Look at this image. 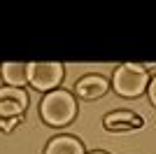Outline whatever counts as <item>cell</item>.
Wrapping results in <instances>:
<instances>
[{
	"mask_svg": "<svg viewBox=\"0 0 156 154\" xmlns=\"http://www.w3.org/2000/svg\"><path fill=\"white\" fill-rule=\"evenodd\" d=\"M40 112H42V119L51 126H63L75 117L77 112V103L72 98V94L68 91H51L47 94L42 105H40Z\"/></svg>",
	"mask_w": 156,
	"mask_h": 154,
	"instance_id": "6da1fadb",
	"label": "cell"
},
{
	"mask_svg": "<svg viewBox=\"0 0 156 154\" xmlns=\"http://www.w3.org/2000/svg\"><path fill=\"white\" fill-rule=\"evenodd\" d=\"M147 82H149V77H147L144 65L126 63L114 72V91L121 96H140L147 86Z\"/></svg>",
	"mask_w": 156,
	"mask_h": 154,
	"instance_id": "7a4b0ae2",
	"label": "cell"
},
{
	"mask_svg": "<svg viewBox=\"0 0 156 154\" xmlns=\"http://www.w3.org/2000/svg\"><path fill=\"white\" fill-rule=\"evenodd\" d=\"M63 79L61 63H30V84L37 91H47Z\"/></svg>",
	"mask_w": 156,
	"mask_h": 154,
	"instance_id": "3957f363",
	"label": "cell"
},
{
	"mask_svg": "<svg viewBox=\"0 0 156 154\" xmlns=\"http://www.w3.org/2000/svg\"><path fill=\"white\" fill-rule=\"evenodd\" d=\"M105 128L112 131V133H126V131H135V128H142V117L133 115V112H126V110H117V112H110L105 117Z\"/></svg>",
	"mask_w": 156,
	"mask_h": 154,
	"instance_id": "277c9868",
	"label": "cell"
},
{
	"mask_svg": "<svg viewBox=\"0 0 156 154\" xmlns=\"http://www.w3.org/2000/svg\"><path fill=\"white\" fill-rule=\"evenodd\" d=\"M75 91H77L79 98H86V101L100 98L107 91V79H103V77H98V75H86L75 84Z\"/></svg>",
	"mask_w": 156,
	"mask_h": 154,
	"instance_id": "5b68a950",
	"label": "cell"
},
{
	"mask_svg": "<svg viewBox=\"0 0 156 154\" xmlns=\"http://www.w3.org/2000/svg\"><path fill=\"white\" fill-rule=\"evenodd\" d=\"M2 79L9 86H23L26 82H30V63H2Z\"/></svg>",
	"mask_w": 156,
	"mask_h": 154,
	"instance_id": "8992f818",
	"label": "cell"
},
{
	"mask_svg": "<svg viewBox=\"0 0 156 154\" xmlns=\"http://www.w3.org/2000/svg\"><path fill=\"white\" fill-rule=\"evenodd\" d=\"M44 154H84V145L79 140H75V138L61 135V138H54L47 145Z\"/></svg>",
	"mask_w": 156,
	"mask_h": 154,
	"instance_id": "52a82bcc",
	"label": "cell"
},
{
	"mask_svg": "<svg viewBox=\"0 0 156 154\" xmlns=\"http://www.w3.org/2000/svg\"><path fill=\"white\" fill-rule=\"evenodd\" d=\"M26 108L28 105L16 103V101H0V117H5V119H21Z\"/></svg>",
	"mask_w": 156,
	"mask_h": 154,
	"instance_id": "ba28073f",
	"label": "cell"
},
{
	"mask_svg": "<svg viewBox=\"0 0 156 154\" xmlns=\"http://www.w3.org/2000/svg\"><path fill=\"white\" fill-rule=\"evenodd\" d=\"M0 101H16V103L28 105V96L19 86H2V89H0Z\"/></svg>",
	"mask_w": 156,
	"mask_h": 154,
	"instance_id": "9c48e42d",
	"label": "cell"
},
{
	"mask_svg": "<svg viewBox=\"0 0 156 154\" xmlns=\"http://www.w3.org/2000/svg\"><path fill=\"white\" fill-rule=\"evenodd\" d=\"M21 119H5V117H0V131H5V133H9L16 124H19Z\"/></svg>",
	"mask_w": 156,
	"mask_h": 154,
	"instance_id": "30bf717a",
	"label": "cell"
},
{
	"mask_svg": "<svg viewBox=\"0 0 156 154\" xmlns=\"http://www.w3.org/2000/svg\"><path fill=\"white\" fill-rule=\"evenodd\" d=\"M149 98H151V103L156 105V77L151 79V84H149Z\"/></svg>",
	"mask_w": 156,
	"mask_h": 154,
	"instance_id": "8fae6325",
	"label": "cell"
},
{
	"mask_svg": "<svg viewBox=\"0 0 156 154\" xmlns=\"http://www.w3.org/2000/svg\"><path fill=\"white\" fill-rule=\"evenodd\" d=\"M91 154H105V152H91Z\"/></svg>",
	"mask_w": 156,
	"mask_h": 154,
	"instance_id": "7c38bea8",
	"label": "cell"
}]
</instances>
